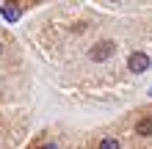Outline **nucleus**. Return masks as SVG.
I'll list each match as a JSON object with an SVG mask.
<instances>
[{
	"label": "nucleus",
	"instance_id": "f257e3e1",
	"mask_svg": "<svg viewBox=\"0 0 152 149\" xmlns=\"http://www.w3.org/2000/svg\"><path fill=\"white\" fill-rule=\"evenodd\" d=\"M152 66V58L147 55V52H130V58H127V69L130 72H136V75H141V72H147V69Z\"/></svg>",
	"mask_w": 152,
	"mask_h": 149
},
{
	"label": "nucleus",
	"instance_id": "f03ea898",
	"mask_svg": "<svg viewBox=\"0 0 152 149\" xmlns=\"http://www.w3.org/2000/svg\"><path fill=\"white\" fill-rule=\"evenodd\" d=\"M111 52H113V41H100V44L91 47L88 58L91 61H105V58H111Z\"/></svg>",
	"mask_w": 152,
	"mask_h": 149
},
{
	"label": "nucleus",
	"instance_id": "7ed1b4c3",
	"mask_svg": "<svg viewBox=\"0 0 152 149\" xmlns=\"http://www.w3.org/2000/svg\"><path fill=\"white\" fill-rule=\"evenodd\" d=\"M20 6H17V3H6L3 6V20L6 22H17V20H20Z\"/></svg>",
	"mask_w": 152,
	"mask_h": 149
},
{
	"label": "nucleus",
	"instance_id": "20e7f679",
	"mask_svg": "<svg viewBox=\"0 0 152 149\" xmlns=\"http://www.w3.org/2000/svg\"><path fill=\"white\" fill-rule=\"evenodd\" d=\"M136 135H141V138L152 135V119H141L138 121V124H136Z\"/></svg>",
	"mask_w": 152,
	"mask_h": 149
},
{
	"label": "nucleus",
	"instance_id": "39448f33",
	"mask_svg": "<svg viewBox=\"0 0 152 149\" xmlns=\"http://www.w3.org/2000/svg\"><path fill=\"white\" fill-rule=\"evenodd\" d=\"M100 149H119V141H116V138H102Z\"/></svg>",
	"mask_w": 152,
	"mask_h": 149
},
{
	"label": "nucleus",
	"instance_id": "423d86ee",
	"mask_svg": "<svg viewBox=\"0 0 152 149\" xmlns=\"http://www.w3.org/2000/svg\"><path fill=\"white\" fill-rule=\"evenodd\" d=\"M0 52H3V44H0Z\"/></svg>",
	"mask_w": 152,
	"mask_h": 149
},
{
	"label": "nucleus",
	"instance_id": "0eeeda50",
	"mask_svg": "<svg viewBox=\"0 0 152 149\" xmlns=\"http://www.w3.org/2000/svg\"><path fill=\"white\" fill-rule=\"evenodd\" d=\"M149 97H152V89H149Z\"/></svg>",
	"mask_w": 152,
	"mask_h": 149
}]
</instances>
